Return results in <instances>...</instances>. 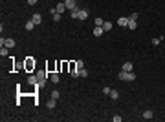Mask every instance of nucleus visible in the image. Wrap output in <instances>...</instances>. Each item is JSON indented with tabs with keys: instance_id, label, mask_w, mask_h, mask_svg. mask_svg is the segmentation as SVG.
<instances>
[{
	"instance_id": "6e6552de",
	"label": "nucleus",
	"mask_w": 165,
	"mask_h": 122,
	"mask_svg": "<svg viewBox=\"0 0 165 122\" xmlns=\"http://www.w3.org/2000/svg\"><path fill=\"white\" fill-rule=\"evenodd\" d=\"M31 20L35 22V26H39V24H41V22H42V17H41V15H39V13H35V15H33V18H31Z\"/></svg>"
},
{
	"instance_id": "2eb2a0df",
	"label": "nucleus",
	"mask_w": 165,
	"mask_h": 122,
	"mask_svg": "<svg viewBox=\"0 0 165 122\" xmlns=\"http://www.w3.org/2000/svg\"><path fill=\"white\" fill-rule=\"evenodd\" d=\"M59 80H61V77H59V75H57V73H51V82H53V84H57Z\"/></svg>"
},
{
	"instance_id": "c85d7f7f",
	"label": "nucleus",
	"mask_w": 165,
	"mask_h": 122,
	"mask_svg": "<svg viewBox=\"0 0 165 122\" xmlns=\"http://www.w3.org/2000/svg\"><path fill=\"white\" fill-rule=\"evenodd\" d=\"M28 4H29V6H35V4H37V0H28Z\"/></svg>"
},
{
	"instance_id": "6ab92c4d",
	"label": "nucleus",
	"mask_w": 165,
	"mask_h": 122,
	"mask_svg": "<svg viewBox=\"0 0 165 122\" xmlns=\"http://www.w3.org/2000/svg\"><path fill=\"white\" fill-rule=\"evenodd\" d=\"M110 97H112L114 100H116V98H119V93H117L116 89H112V91H110Z\"/></svg>"
},
{
	"instance_id": "cd10ccee",
	"label": "nucleus",
	"mask_w": 165,
	"mask_h": 122,
	"mask_svg": "<svg viewBox=\"0 0 165 122\" xmlns=\"http://www.w3.org/2000/svg\"><path fill=\"white\" fill-rule=\"evenodd\" d=\"M160 44V38H152V46H158Z\"/></svg>"
},
{
	"instance_id": "f03ea898",
	"label": "nucleus",
	"mask_w": 165,
	"mask_h": 122,
	"mask_svg": "<svg viewBox=\"0 0 165 122\" xmlns=\"http://www.w3.org/2000/svg\"><path fill=\"white\" fill-rule=\"evenodd\" d=\"M0 44L6 46V48H13V46H15V40H13V38H2V40H0Z\"/></svg>"
},
{
	"instance_id": "dca6fc26",
	"label": "nucleus",
	"mask_w": 165,
	"mask_h": 122,
	"mask_svg": "<svg viewBox=\"0 0 165 122\" xmlns=\"http://www.w3.org/2000/svg\"><path fill=\"white\" fill-rule=\"evenodd\" d=\"M136 22H138V20H130V18H129V26H127V27H129V29H136Z\"/></svg>"
},
{
	"instance_id": "f257e3e1",
	"label": "nucleus",
	"mask_w": 165,
	"mask_h": 122,
	"mask_svg": "<svg viewBox=\"0 0 165 122\" xmlns=\"http://www.w3.org/2000/svg\"><path fill=\"white\" fill-rule=\"evenodd\" d=\"M64 6H66V9H70V11L77 9V2H75V0H64Z\"/></svg>"
},
{
	"instance_id": "4be33fe9",
	"label": "nucleus",
	"mask_w": 165,
	"mask_h": 122,
	"mask_svg": "<svg viewBox=\"0 0 165 122\" xmlns=\"http://www.w3.org/2000/svg\"><path fill=\"white\" fill-rule=\"evenodd\" d=\"M79 77H88V71H86L84 67H83V69H79Z\"/></svg>"
},
{
	"instance_id": "c756f323",
	"label": "nucleus",
	"mask_w": 165,
	"mask_h": 122,
	"mask_svg": "<svg viewBox=\"0 0 165 122\" xmlns=\"http://www.w3.org/2000/svg\"><path fill=\"white\" fill-rule=\"evenodd\" d=\"M75 2H79V0H75Z\"/></svg>"
},
{
	"instance_id": "0eeeda50",
	"label": "nucleus",
	"mask_w": 165,
	"mask_h": 122,
	"mask_svg": "<svg viewBox=\"0 0 165 122\" xmlns=\"http://www.w3.org/2000/svg\"><path fill=\"white\" fill-rule=\"evenodd\" d=\"M50 15H53V20L55 22L61 20V13H57V9H50Z\"/></svg>"
},
{
	"instance_id": "b1692460",
	"label": "nucleus",
	"mask_w": 165,
	"mask_h": 122,
	"mask_svg": "<svg viewBox=\"0 0 165 122\" xmlns=\"http://www.w3.org/2000/svg\"><path fill=\"white\" fill-rule=\"evenodd\" d=\"M77 11H79V9H74V11H70V17H72V18H77Z\"/></svg>"
},
{
	"instance_id": "39448f33",
	"label": "nucleus",
	"mask_w": 165,
	"mask_h": 122,
	"mask_svg": "<svg viewBox=\"0 0 165 122\" xmlns=\"http://www.w3.org/2000/svg\"><path fill=\"white\" fill-rule=\"evenodd\" d=\"M117 24H119L121 27H123V26L127 27V26H129V17H119V20H117Z\"/></svg>"
},
{
	"instance_id": "f8f14e48",
	"label": "nucleus",
	"mask_w": 165,
	"mask_h": 122,
	"mask_svg": "<svg viewBox=\"0 0 165 122\" xmlns=\"http://www.w3.org/2000/svg\"><path fill=\"white\" fill-rule=\"evenodd\" d=\"M127 77H129V71H121V73H117V78H119V80H127Z\"/></svg>"
},
{
	"instance_id": "a878e982",
	"label": "nucleus",
	"mask_w": 165,
	"mask_h": 122,
	"mask_svg": "<svg viewBox=\"0 0 165 122\" xmlns=\"http://www.w3.org/2000/svg\"><path fill=\"white\" fill-rule=\"evenodd\" d=\"M129 18H130V20H138V13H132Z\"/></svg>"
},
{
	"instance_id": "393cba45",
	"label": "nucleus",
	"mask_w": 165,
	"mask_h": 122,
	"mask_svg": "<svg viewBox=\"0 0 165 122\" xmlns=\"http://www.w3.org/2000/svg\"><path fill=\"white\" fill-rule=\"evenodd\" d=\"M51 98H55V100H57V98H59V91H53V93H51Z\"/></svg>"
},
{
	"instance_id": "20e7f679",
	"label": "nucleus",
	"mask_w": 165,
	"mask_h": 122,
	"mask_svg": "<svg viewBox=\"0 0 165 122\" xmlns=\"http://www.w3.org/2000/svg\"><path fill=\"white\" fill-rule=\"evenodd\" d=\"M28 84H31V86H37V84H39L37 75H29V77H28Z\"/></svg>"
},
{
	"instance_id": "7ed1b4c3",
	"label": "nucleus",
	"mask_w": 165,
	"mask_h": 122,
	"mask_svg": "<svg viewBox=\"0 0 165 122\" xmlns=\"http://www.w3.org/2000/svg\"><path fill=\"white\" fill-rule=\"evenodd\" d=\"M77 18H79V20H86V18H88V11H86V9H79V11H77Z\"/></svg>"
},
{
	"instance_id": "4468645a",
	"label": "nucleus",
	"mask_w": 165,
	"mask_h": 122,
	"mask_svg": "<svg viewBox=\"0 0 165 122\" xmlns=\"http://www.w3.org/2000/svg\"><path fill=\"white\" fill-rule=\"evenodd\" d=\"M103 29H105V31H110V29H112V22H105V24H103Z\"/></svg>"
},
{
	"instance_id": "1a4fd4ad",
	"label": "nucleus",
	"mask_w": 165,
	"mask_h": 122,
	"mask_svg": "<svg viewBox=\"0 0 165 122\" xmlns=\"http://www.w3.org/2000/svg\"><path fill=\"white\" fill-rule=\"evenodd\" d=\"M55 9H57V13H64V11H66V6H64V2L57 4V7H55Z\"/></svg>"
},
{
	"instance_id": "412c9836",
	"label": "nucleus",
	"mask_w": 165,
	"mask_h": 122,
	"mask_svg": "<svg viewBox=\"0 0 165 122\" xmlns=\"http://www.w3.org/2000/svg\"><path fill=\"white\" fill-rule=\"evenodd\" d=\"M103 24H105V20H103V18H96V26L103 27Z\"/></svg>"
},
{
	"instance_id": "9b49d317",
	"label": "nucleus",
	"mask_w": 165,
	"mask_h": 122,
	"mask_svg": "<svg viewBox=\"0 0 165 122\" xmlns=\"http://www.w3.org/2000/svg\"><path fill=\"white\" fill-rule=\"evenodd\" d=\"M33 27H35V22L33 20H28L26 22V29H28V31H33Z\"/></svg>"
},
{
	"instance_id": "423d86ee",
	"label": "nucleus",
	"mask_w": 165,
	"mask_h": 122,
	"mask_svg": "<svg viewBox=\"0 0 165 122\" xmlns=\"http://www.w3.org/2000/svg\"><path fill=\"white\" fill-rule=\"evenodd\" d=\"M103 33H105V29H103V27H99V26L94 27V36H101Z\"/></svg>"
},
{
	"instance_id": "bb28decb",
	"label": "nucleus",
	"mask_w": 165,
	"mask_h": 122,
	"mask_svg": "<svg viewBox=\"0 0 165 122\" xmlns=\"http://www.w3.org/2000/svg\"><path fill=\"white\" fill-rule=\"evenodd\" d=\"M110 91H112L110 88H103V93H105V95H110Z\"/></svg>"
},
{
	"instance_id": "f3484780",
	"label": "nucleus",
	"mask_w": 165,
	"mask_h": 122,
	"mask_svg": "<svg viewBox=\"0 0 165 122\" xmlns=\"http://www.w3.org/2000/svg\"><path fill=\"white\" fill-rule=\"evenodd\" d=\"M127 80H129V82H134V80H136V73L129 71V77H127Z\"/></svg>"
},
{
	"instance_id": "ddd939ff",
	"label": "nucleus",
	"mask_w": 165,
	"mask_h": 122,
	"mask_svg": "<svg viewBox=\"0 0 165 122\" xmlns=\"http://www.w3.org/2000/svg\"><path fill=\"white\" fill-rule=\"evenodd\" d=\"M123 71H132V62H125L123 64Z\"/></svg>"
},
{
	"instance_id": "9d476101",
	"label": "nucleus",
	"mask_w": 165,
	"mask_h": 122,
	"mask_svg": "<svg viewBox=\"0 0 165 122\" xmlns=\"http://www.w3.org/2000/svg\"><path fill=\"white\" fill-rule=\"evenodd\" d=\"M152 117H154V113H152V111H151V109H147V111H145V113H143V118H145V120H151V118H152Z\"/></svg>"
},
{
	"instance_id": "a211bd4d",
	"label": "nucleus",
	"mask_w": 165,
	"mask_h": 122,
	"mask_svg": "<svg viewBox=\"0 0 165 122\" xmlns=\"http://www.w3.org/2000/svg\"><path fill=\"white\" fill-rule=\"evenodd\" d=\"M83 67H84V64H83V60H77V62H75V69L79 71V69H83Z\"/></svg>"
},
{
	"instance_id": "aec40b11",
	"label": "nucleus",
	"mask_w": 165,
	"mask_h": 122,
	"mask_svg": "<svg viewBox=\"0 0 165 122\" xmlns=\"http://www.w3.org/2000/svg\"><path fill=\"white\" fill-rule=\"evenodd\" d=\"M7 49H9V48H6V46H2V49H0V55H2V57H7Z\"/></svg>"
},
{
	"instance_id": "5701e85b",
	"label": "nucleus",
	"mask_w": 165,
	"mask_h": 122,
	"mask_svg": "<svg viewBox=\"0 0 165 122\" xmlns=\"http://www.w3.org/2000/svg\"><path fill=\"white\" fill-rule=\"evenodd\" d=\"M48 108H50V109H53V108H55V98H51V100H48Z\"/></svg>"
}]
</instances>
